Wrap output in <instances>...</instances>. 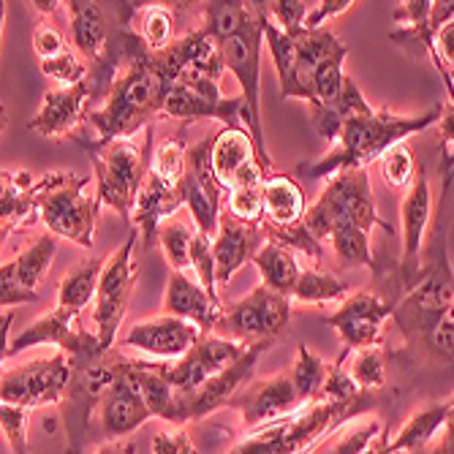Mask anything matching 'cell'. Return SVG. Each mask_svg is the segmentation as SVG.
Listing matches in <instances>:
<instances>
[{
	"instance_id": "6da1fadb",
	"label": "cell",
	"mask_w": 454,
	"mask_h": 454,
	"mask_svg": "<svg viewBox=\"0 0 454 454\" xmlns=\"http://www.w3.org/2000/svg\"><path fill=\"white\" fill-rule=\"evenodd\" d=\"M114 52V79L109 96L98 109L88 114V126L93 137H71L88 142H112L120 137H131L150 126L153 117H160L169 90L175 88L172 76L163 68L160 58L147 50L139 33L122 27L112 38Z\"/></svg>"
},
{
	"instance_id": "7a4b0ae2",
	"label": "cell",
	"mask_w": 454,
	"mask_h": 454,
	"mask_svg": "<svg viewBox=\"0 0 454 454\" xmlns=\"http://www.w3.org/2000/svg\"><path fill=\"white\" fill-rule=\"evenodd\" d=\"M441 114V104L422 114H395L389 109H370L354 114L343 126L333 150L324 153L321 158L302 160L297 167V175L305 180H333L346 172H367L370 163L381 160L392 147L405 145L408 137L438 126Z\"/></svg>"
},
{
	"instance_id": "3957f363",
	"label": "cell",
	"mask_w": 454,
	"mask_h": 454,
	"mask_svg": "<svg viewBox=\"0 0 454 454\" xmlns=\"http://www.w3.org/2000/svg\"><path fill=\"white\" fill-rule=\"evenodd\" d=\"M373 405V395L359 403H338L321 395L297 405L292 414L247 430L226 454H310L321 446V441L346 427L351 419L367 414Z\"/></svg>"
},
{
	"instance_id": "277c9868",
	"label": "cell",
	"mask_w": 454,
	"mask_h": 454,
	"mask_svg": "<svg viewBox=\"0 0 454 454\" xmlns=\"http://www.w3.org/2000/svg\"><path fill=\"white\" fill-rule=\"evenodd\" d=\"M454 300V272L449 264V247H446V226L443 221L435 223L430 247L425 251L422 272L417 283L408 288L405 297L395 308V321L400 333L411 346H422L425 351L435 340V335L449 321Z\"/></svg>"
},
{
	"instance_id": "5b68a950",
	"label": "cell",
	"mask_w": 454,
	"mask_h": 454,
	"mask_svg": "<svg viewBox=\"0 0 454 454\" xmlns=\"http://www.w3.org/2000/svg\"><path fill=\"white\" fill-rule=\"evenodd\" d=\"M90 153L96 172V196L101 207H112L120 218L131 223L137 199L153 169L155 153V129L153 122L131 137H120L112 142H88L74 139Z\"/></svg>"
},
{
	"instance_id": "8992f818",
	"label": "cell",
	"mask_w": 454,
	"mask_h": 454,
	"mask_svg": "<svg viewBox=\"0 0 454 454\" xmlns=\"http://www.w3.org/2000/svg\"><path fill=\"white\" fill-rule=\"evenodd\" d=\"M88 185L90 177H79L74 172H50L35 180L41 223L50 234L71 239L90 251L101 201L98 196H88Z\"/></svg>"
},
{
	"instance_id": "52a82bcc",
	"label": "cell",
	"mask_w": 454,
	"mask_h": 454,
	"mask_svg": "<svg viewBox=\"0 0 454 454\" xmlns=\"http://www.w3.org/2000/svg\"><path fill=\"white\" fill-rule=\"evenodd\" d=\"M308 231L324 242L329 239L335 229H362V231H373L376 226L392 234V226L381 221L379 207H376V196L370 188L367 172H346L333 177L318 199L313 201V207L305 215Z\"/></svg>"
},
{
	"instance_id": "ba28073f",
	"label": "cell",
	"mask_w": 454,
	"mask_h": 454,
	"mask_svg": "<svg viewBox=\"0 0 454 454\" xmlns=\"http://www.w3.org/2000/svg\"><path fill=\"white\" fill-rule=\"evenodd\" d=\"M221 47L223 66L239 85V96L247 106V131H251L259 153L262 169L272 172V158L267 153L264 129H262V47H264V27H262V4H254V17L237 35L226 38Z\"/></svg>"
},
{
	"instance_id": "9c48e42d",
	"label": "cell",
	"mask_w": 454,
	"mask_h": 454,
	"mask_svg": "<svg viewBox=\"0 0 454 454\" xmlns=\"http://www.w3.org/2000/svg\"><path fill=\"white\" fill-rule=\"evenodd\" d=\"M120 359L122 354L114 348L104 354H93V356L71 359V384L60 403L63 419H66V435H68V454L85 451L90 417H93V411H98L104 392L120 376Z\"/></svg>"
},
{
	"instance_id": "30bf717a",
	"label": "cell",
	"mask_w": 454,
	"mask_h": 454,
	"mask_svg": "<svg viewBox=\"0 0 454 454\" xmlns=\"http://www.w3.org/2000/svg\"><path fill=\"white\" fill-rule=\"evenodd\" d=\"M139 231L134 229L126 242H122L117 251H112L104 262L101 283H98V294L93 302V324H96V335L106 351L114 348L117 333L126 318L134 286L139 280V270L134 264V247H137Z\"/></svg>"
},
{
	"instance_id": "8fae6325",
	"label": "cell",
	"mask_w": 454,
	"mask_h": 454,
	"mask_svg": "<svg viewBox=\"0 0 454 454\" xmlns=\"http://www.w3.org/2000/svg\"><path fill=\"white\" fill-rule=\"evenodd\" d=\"M68 384H71V359L66 351H55L52 356L4 367L0 403L22 405L30 411L38 405H60Z\"/></svg>"
},
{
	"instance_id": "7c38bea8",
	"label": "cell",
	"mask_w": 454,
	"mask_h": 454,
	"mask_svg": "<svg viewBox=\"0 0 454 454\" xmlns=\"http://www.w3.org/2000/svg\"><path fill=\"white\" fill-rule=\"evenodd\" d=\"M292 321V300H286L262 283L245 300L229 305L215 326L218 338L237 343L275 340L283 326Z\"/></svg>"
},
{
	"instance_id": "4fadbf2b",
	"label": "cell",
	"mask_w": 454,
	"mask_h": 454,
	"mask_svg": "<svg viewBox=\"0 0 454 454\" xmlns=\"http://www.w3.org/2000/svg\"><path fill=\"white\" fill-rule=\"evenodd\" d=\"M213 142H215V134H207V139H201L196 147L188 150V172L180 188H183L185 207L196 229L215 239L221 218H223L221 213L223 196L229 193L213 172Z\"/></svg>"
},
{
	"instance_id": "5bb4252c",
	"label": "cell",
	"mask_w": 454,
	"mask_h": 454,
	"mask_svg": "<svg viewBox=\"0 0 454 454\" xmlns=\"http://www.w3.org/2000/svg\"><path fill=\"white\" fill-rule=\"evenodd\" d=\"M247 348H251V343H237V340H226L218 335H204L183 359L163 362V370H167L169 384L177 389V395L185 405V400H191L210 379L223 373V370L229 364H234Z\"/></svg>"
},
{
	"instance_id": "9a60e30c",
	"label": "cell",
	"mask_w": 454,
	"mask_h": 454,
	"mask_svg": "<svg viewBox=\"0 0 454 454\" xmlns=\"http://www.w3.org/2000/svg\"><path fill=\"white\" fill-rule=\"evenodd\" d=\"M433 218V191L425 167H419L414 185L405 191L400 221H403V254H400V286L408 288L417 283L425 262V234Z\"/></svg>"
},
{
	"instance_id": "2e32d148",
	"label": "cell",
	"mask_w": 454,
	"mask_h": 454,
	"mask_svg": "<svg viewBox=\"0 0 454 454\" xmlns=\"http://www.w3.org/2000/svg\"><path fill=\"white\" fill-rule=\"evenodd\" d=\"M35 346H55L58 351H66L71 359L106 351L96 333H85V329L76 324V318H71L68 313H63L58 308L30 321L9 343L4 356H14V354H22L25 348H35Z\"/></svg>"
},
{
	"instance_id": "e0dca14e",
	"label": "cell",
	"mask_w": 454,
	"mask_h": 454,
	"mask_svg": "<svg viewBox=\"0 0 454 454\" xmlns=\"http://www.w3.org/2000/svg\"><path fill=\"white\" fill-rule=\"evenodd\" d=\"M395 316V308H389L379 294L373 292H354L340 310L326 316L324 324L338 329L343 340V351H362L370 346H381L384 324Z\"/></svg>"
},
{
	"instance_id": "ac0fdd59",
	"label": "cell",
	"mask_w": 454,
	"mask_h": 454,
	"mask_svg": "<svg viewBox=\"0 0 454 454\" xmlns=\"http://www.w3.org/2000/svg\"><path fill=\"white\" fill-rule=\"evenodd\" d=\"M55 254L58 237L47 231L35 237L33 245H27V251H22L14 262L4 264V270H0V305H4V310L38 300V286L47 278Z\"/></svg>"
},
{
	"instance_id": "d6986e66",
	"label": "cell",
	"mask_w": 454,
	"mask_h": 454,
	"mask_svg": "<svg viewBox=\"0 0 454 454\" xmlns=\"http://www.w3.org/2000/svg\"><path fill=\"white\" fill-rule=\"evenodd\" d=\"M201 338H204V333L196 324L160 313L155 318L134 324L120 346L122 348H137V351L147 354L155 362H177Z\"/></svg>"
},
{
	"instance_id": "ffe728a7",
	"label": "cell",
	"mask_w": 454,
	"mask_h": 454,
	"mask_svg": "<svg viewBox=\"0 0 454 454\" xmlns=\"http://www.w3.org/2000/svg\"><path fill=\"white\" fill-rule=\"evenodd\" d=\"M270 346H272V340H256V343H251V348H247L234 364H229L223 373H218L215 379H210L191 400H185V405H183V425L210 417V414H215L218 408H229V403L247 387V381L254 379L256 364H259L262 354Z\"/></svg>"
},
{
	"instance_id": "44dd1931",
	"label": "cell",
	"mask_w": 454,
	"mask_h": 454,
	"mask_svg": "<svg viewBox=\"0 0 454 454\" xmlns=\"http://www.w3.org/2000/svg\"><path fill=\"white\" fill-rule=\"evenodd\" d=\"M302 405L292 381V373H278L267 381H254L247 384L231 403L229 408H234L237 414L242 417V427L256 430L262 425H270L286 414Z\"/></svg>"
},
{
	"instance_id": "7402d4cb",
	"label": "cell",
	"mask_w": 454,
	"mask_h": 454,
	"mask_svg": "<svg viewBox=\"0 0 454 454\" xmlns=\"http://www.w3.org/2000/svg\"><path fill=\"white\" fill-rule=\"evenodd\" d=\"M126 354L120 359V376L114 379V384L104 392L101 403H98V419L104 427V435L109 441H120L129 438L134 430H139L147 419H153V411L145 403L139 387L131 381L129 370H126Z\"/></svg>"
},
{
	"instance_id": "603a6c76",
	"label": "cell",
	"mask_w": 454,
	"mask_h": 454,
	"mask_svg": "<svg viewBox=\"0 0 454 454\" xmlns=\"http://www.w3.org/2000/svg\"><path fill=\"white\" fill-rule=\"evenodd\" d=\"M270 242L267 226L256 223H242L231 213H223L218 234L213 239V251H215V264H218V288L229 286L231 278L247 264L254 262L256 254Z\"/></svg>"
},
{
	"instance_id": "cb8c5ba5",
	"label": "cell",
	"mask_w": 454,
	"mask_h": 454,
	"mask_svg": "<svg viewBox=\"0 0 454 454\" xmlns=\"http://www.w3.org/2000/svg\"><path fill=\"white\" fill-rule=\"evenodd\" d=\"M160 117L163 120H180V122L218 120L221 129H247V106H245L242 96L207 98V96H201V93L180 85V82L169 90Z\"/></svg>"
},
{
	"instance_id": "d4e9b609",
	"label": "cell",
	"mask_w": 454,
	"mask_h": 454,
	"mask_svg": "<svg viewBox=\"0 0 454 454\" xmlns=\"http://www.w3.org/2000/svg\"><path fill=\"white\" fill-rule=\"evenodd\" d=\"M223 302H215L199 280H193L188 272H172L163 294V313L196 324L204 335H213L215 326L223 316Z\"/></svg>"
},
{
	"instance_id": "484cf974",
	"label": "cell",
	"mask_w": 454,
	"mask_h": 454,
	"mask_svg": "<svg viewBox=\"0 0 454 454\" xmlns=\"http://www.w3.org/2000/svg\"><path fill=\"white\" fill-rule=\"evenodd\" d=\"M180 207H185V199H183V188H175L169 183H163L160 177H155L153 172L147 175L142 193L137 199V207H134V229L142 237V245L150 247L158 242V231L160 226L167 223Z\"/></svg>"
},
{
	"instance_id": "4316f807",
	"label": "cell",
	"mask_w": 454,
	"mask_h": 454,
	"mask_svg": "<svg viewBox=\"0 0 454 454\" xmlns=\"http://www.w3.org/2000/svg\"><path fill=\"white\" fill-rule=\"evenodd\" d=\"M343 50H346V44L329 27L305 30L302 35H297V71H294L292 93H288L286 98H297V101L310 104V98H313L310 96L313 74L318 71V66L326 58H333V55H338Z\"/></svg>"
},
{
	"instance_id": "83f0119b",
	"label": "cell",
	"mask_w": 454,
	"mask_h": 454,
	"mask_svg": "<svg viewBox=\"0 0 454 454\" xmlns=\"http://www.w3.org/2000/svg\"><path fill=\"white\" fill-rule=\"evenodd\" d=\"M264 201V226L272 229H292L305 223L308 201L300 183L288 175H267L262 185Z\"/></svg>"
},
{
	"instance_id": "f1b7e54d",
	"label": "cell",
	"mask_w": 454,
	"mask_h": 454,
	"mask_svg": "<svg viewBox=\"0 0 454 454\" xmlns=\"http://www.w3.org/2000/svg\"><path fill=\"white\" fill-rule=\"evenodd\" d=\"M68 14H71L74 50L85 60L101 63L112 44V33H109L104 9L98 4H88V0H74V4H68Z\"/></svg>"
},
{
	"instance_id": "f546056e",
	"label": "cell",
	"mask_w": 454,
	"mask_h": 454,
	"mask_svg": "<svg viewBox=\"0 0 454 454\" xmlns=\"http://www.w3.org/2000/svg\"><path fill=\"white\" fill-rule=\"evenodd\" d=\"M0 218H4V239L17 229L41 221L38 191L30 175L4 169V193H0Z\"/></svg>"
},
{
	"instance_id": "4dcf8cb0",
	"label": "cell",
	"mask_w": 454,
	"mask_h": 454,
	"mask_svg": "<svg viewBox=\"0 0 454 454\" xmlns=\"http://www.w3.org/2000/svg\"><path fill=\"white\" fill-rule=\"evenodd\" d=\"M259 160L256 153V142L247 129H221L215 131V142H213V172L218 177V183L226 188H231L234 177L247 167V163Z\"/></svg>"
},
{
	"instance_id": "1f68e13d",
	"label": "cell",
	"mask_w": 454,
	"mask_h": 454,
	"mask_svg": "<svg viewBox=\"0 0 454 454\" xmlns=\"http://www.w3.org/2000/svg\"><path fill=\"white\" fill-rule=\"evenodd\" d=\"M104 262L106 259H96V256L76 262L63 275V280L58 286V302H55V308L68 313L71 318H79V313L85 310L96 300V294H98Z\"/></svg>"
},
{
	"instance_id": "d6a6232c",
	"label": "cell",
	"mask_w": 454,
	"mask_h": 454,
	"mask_svg": "<svg viewBox=\"0 0 454 454\" xmlns=\"http://www.w3.org/2000/svg\"><path fill=\"white\" fill-rule=\"evenodd\" d=\"M370 109H373V106H370V104L364 101V96H362V90H359L356 82H354V79H346V88H343V93H340L335 101H326V104L310 106V126H313V131H316L321 139H326V142H333V145H335L346 122H348L354 114H362V112H370Z\"/></svg>"
},
{
	"instance_id": "836d02e7",
	"label": "cell",
	"mask_w": 454,
	"mask_h": 454,
	"mask_svg": "<svg viewBox=\"0 0 454 454\" xmlns=\"http://www.w3.org/2000/svg\"><path fill=\"white\" fill-rule=\"evenodd\" d=\"M254 264L262 275V283L270 288V292H275L286 300L294 297L297 283L305 270V267H300V259L294 251H288V247H283L278 242H267L256 254Z\"/></svg>"
},
{
	"instance_id": "e575fe53",
	"label": "cell",
	"mask_w": 454,
	"mask_h": 454,
	"mask_svg": "<svg viewBox=\"0 0 454 454\" xmlns=\"http://www.w3.org/2000/svg\"><path fill=\"white\" fill-rule=\"evenodd\" d=\"M449 422V403H430L411 414V419L400 427L397 435H392V451L395 454H425L435 433L446 430Z\"/></svg>"
},
{
	"instance_id": "d590c367",
	"label": "cell",
	"mask_w": 454,
	"mask_h": 454,
	"mask_svg": "<svg viewBox=\"0 0 454 454\" xmlns=\"http://www.w3.org/2000/svg\"><path fill=\"white\" fill-rule=\"evenodd\" d=\"M267 172L262 163L254 160L234 177L229 188V213L242 221V223H264V201H262V185H264Z\"/></svg>"
},
{
	"instance_id": "8d00e7d4",
	"label": "cell",
	"mask_w": 454,
	"mask_h": 454,
	"mask_svg": "<svg viewBox=\"0 0 454 454\" xmlns=\"http://www.w3.org/2000/svg\"><path fill=\"white\" fill-rule=\"evenodd\" d=\"M262 27H264V38H267L275 71H278L280 93L286 98L288 93H292L294 71H297V35L286 33L280 25H275V20L267 14V4H262Z\"/></svg>"
},
{
	"instance_id": "74e56055",
	"label": "cell",
	"mask_w": 454,
	"mask_h": 454,
	"mask_svg": "<svg viewBox=\"0 0 454 454\" xmlns=\"http://www.w3.org/2000/svg\"><path fill=\"white\" fill-rule=\"evenodd\" d=\"M254 17V4H204L201 27L207 30L218 44L237 35Z\"/></svg>"
},
{
	"instance_id": "f35d334b",
	"label": "cell",
	"mask_w": 454,
	"mask_h": 454,
	"mask_svg": "<svg viewBox=\"0 0 454 454\" xmlns=\"http://www.w3.org/2000/svg\"><path fill=\"white\" fill-rule=\"evenodd\" d=\"M294 300L310 302V305H326V302H338V300L346 302L348 286L335 272L321 270V267H308V270H302Z\"/></svg>"
},
{
	"instance_id": "ab89813d",
	"label": "cell",
	"mask_w": 454,
	"mask_h": 454,
	"mask_svg": "<svg viewBox=\"0 0 454 454\" xmlns=\"http://www.w3.org/2000/svg\"><path fill=\"white\" fill-rule=\"evenodd\" d=\"M435 71L441 74L443 85H446V104H443V114H441V183H443V193L441 199H446L451 183H454V76L451 71L438 60L433 63Z\"/></svg>"
},
{
	"instance_id": "60d3db41",
	"label": "cell",
	"mask_w": 454,
	"mask_h": 454,
	"mask_svg": "<svg viewBox=\"0 0 454 454\" xmlns=\"http://www.w3.org/2000/svg\"><path fill=\"white\" fill-rule=\"evenodd\" d=\"M329 370H333V364H326L316 351H310L308 346L297 348V359H294V364H292L288 373H292V381H294L300 403L321 397V389H324V381L329 376Z\"/></svg>"
},
{
	"instance_id": "b9f144b4",
	"label": "cell",
	"mask_w": 454,
	"mask_h": 454,
	"mask_svg": "<svg viewBox=\"0 0 454 454\" xmlns=\"http://www.w3.org/2000/svg\"><path fill=\"white\" fill-rule=\"evenodd\" d=\"M196 229H191V223L185 221H167L158 231V242H160V251L167 256L172 272H185L191 270V245H193Z\"/></svg>"
},
{
	"instance_id": "7bdbcfd3",
	"label": "cell",
	"mask_w": 454,
	"mask_h": 454,
	"mask_svg": "<svg viewBox=\"0 0 454 454\" xmlns=\"http://www.w3.org/2000/svg\"><path fill=\"white\" fill-rule=\"evenodd\" d=\"M155 177H160L163 183H169L175 188L183 185L185 172H188V153H185V142L183 137H169L158 142L155 153H153V169Z\"/></svg>"
},
{
	"instance_id": "ee69618b",
	"label": "cell",
	"mask_w": 454,
	"mask_h": 454,
	"mask_svg": "<svg viewBox=\"0 0 454 454\" xmlns=\"http://www.w3.org/2000/svg\"><path fill=\"white\" fill-rule=\"evenodd\" d=\"M348 373L362 392L373 395L376 389H381L387 384V351L381 346H370V348L356 351Z\"/></svg>"
},
{
	"instance_id": "f6af8a7d",
	"label": "cell",
	"mask_w": 454,
	"mask_h": 454,
	"mask_svg": "<svg viewBox=\"0 0 454 454\" xmlns=\"http://www.w3.org/2000/svg\"><path fill=\"white\" fill-rule=\"evenodd\" d=\"M139 35L150 52H163L175 44V17L167 6H147L142 12Z\"/></svg>"
},
{
	"instance_id": "bcb514c9",
	"label": "cell",
	"mask_w": 454,
	"mask_h": 454,
	"mask_svg": "<svg viewBox=\"0 0 454 454\" xmlns=\"http://www.w3.org/2000/svg\"><path fill=\"white\" fill-rule=\"evenodd\" d=\"M191 270L196 275V280L204 286V292H207L215 302H221L218 297V264H215V251H213V237L201 234L196 229V237H193V245H191Z\"/></svg>"
},
{
	"instance_id": "7dc6e473",
	"label": "cell",
	"mask_w": 454,
	"mask_h": 454,
	"mask_svg": "<svg viewBox=\"0 0 454 454\" xmlns=\"http://www.w3.org/2000/svg\"><path fill=\"white\" fill-rule=\"evenodd\" d=\"M381 177L384 183L392 188V191H408L411 185H414V177H417V163H414V155H411V150L405 145H397L392 147L381 160Z\"/></svg>"
},
{
	"instance_id": "c3c4849f",
	"label": "cell",
	"mask_w": 454,
	"mask_h": 454,
	"mask_svg": "<svg viewBox=\"0 0 454 454\" xmlns=\"http://www.w3.org/2000/svg\"><path fill=\"white\" fill-rule=\"evenodd\" d=\"M41 74H44L47 79H52V82H58L60 88H71V85H79V82H85L90 76V68L68 47L58 58L41 60Z\"/></svg>"
},
{
	"instance_id": "681fc988",
	"label": "cell",
	"mask_w": 454,
	"mask_h": 454,
	"mask_svg": "<svg viewBox=\"0 0 454 454\" xmlns=\"http://www.w3.org/2000/svg\"><path fill=\"white\" fill-rule=\"evenodd\" d=\"M0 427L14 454H30L27 446V427H30V408L0 403Z\"/></svg>"
},
{
	"instance_id": "f907efd6",
	"label": "cell",
	"mask_w": 454,
	"mask_h": 454,
	"mask_svg": "<svg viewBox=\"0 0 454 454\" xmlns=\"http://www.w3.org/2000/svg\"><path fill=\"white\" fill-rule=\"evenodd\" d=\"M384 430L387 427L379 419H362L354 427H348L346 433H340L326 454H364L370 449V443H373Z\"/></svg>"
},
{
	"instance_id": "816d5d0a",
	"label": "cell",
	"mask_w": 454,
	"mask_h": 454,
	"mask_svg": "<svg viewBox=\"0 0 454 454\" xmlns=\"http://www.w3.org/2000/svg\"><path fill=\"white\" fill-rule=\"evenodd\" d=\"M267 237H270V242H278V245L288 247V251H294V254H302V256L313 259V264L318 267L321 254H324L321 251V242L308 231L305 223L292 226V229H272V226H267Z\"/></svg>"
},
{
	"instance_id": "f5cc1de1",
	"label": "cell",
	"mask_w": 454,
	"mask_h": 454,
	"mask_svg": "<svg viewBox=\"0 0 454 454\" xmlns=\"http://www.w3.org/2000/svg\"><path fill=\"white\" fill-rule=\"evenodd\" d=\"M310 9H313V4H305V0H272V4H267V14L275 20V25H280L292 35L305 33V20H308Z\"/></svg>"
},
{
	"instance_id": "db71d44e",
	"label": "cell",
	"mask_w": 454,
	"mask_h": 454,
	"mask_svg": "<svg viewBox=\"0 0 454 454\" xmlns=\"http://www.w3.org/2000/svg\"><path fill=\"white\" fill-rule=\"evenodd\" d=\"M153 454H201L191 435L185 433V427L169 425V427H158L153 435Z\"/></svg>"
},
{
	"instance_id": "11a10c76",
	"label": "cell",
	"mask_w": 454,
	"mask_h": 454,
	"mask_svg": "<svg viewBox=\"0 0 454 454\" xmlns=\"http://www.w3.org/2000/svg\"><path fill=\"white\" fill-rule=\"evenodd\" d=\"M33 50L41 60H50V58H58L60 52L68 50L63 33L52 25V22H38V27L33 30Z\"/></svg>"
},
{
	"instance_id": "9f6ffc18",
	"label": "cell",
	"mask_w": 454,
	"mask_h": 454,
	"mask_svg": "<svg viewBox=\"0 0 454 454\" xmlns=\"http://www.w3.org/2000/svg\"><path fill=\"white\" fill-rule=\"evenodd\" d=\"M354 4L351 0H324V4H313L308 20H305V30H321L326 25V20H335L343 12H348Z\"/></svg>"
},
{
	"instance_id": "6f0895ef",
	"label": "cell",
	"mask_w": 454,
	"mask_h": 454,
	"mask_svg": "<svg viewBox=\"0 0 454 454\" xmlns=\"http://www.w3.org/2000/svg\"><path fill=\"white\" fill-rule=\"evenodd\" d=\"M435 55H438V60L449 71H454V22H449V25H443L438 30V35H435Z\"/></svg>"
},
{
	"instance_id": "680465c9",
	"label": "cell",
	"mask_w": 454,
	"mask_h": 454,
	"mask_svg": "<svg viewBox=\"0 0 454 454\" xmlns=\"http://www.w3.org/2000/svg\"><path fill=\"white\" fill-rule=\"evenodd\" d=\"M443 446H446V454H454V397L449 400V422L443 430Z\"/></svg>"
},
{
	"instance_id": "91938a15",
	"label": "cell",
	"mask_w": 454,
	"mask_h": 454,
	"mask_svg": "<svg viewBox=\"0 0 454 454\" xmlns=\"http://www.w3.org/2000/svg\"><path fill=\"white\" fill-rule=\"evenodd\" d=\"M364 454H395V451H392V438H389V433L384 430L373 443H370V449H367Z\"/></svg>"
},
{
	"instance_id": "94428289",
	"label": "cell",
	"mask_w": 454,
	"mask_h": 454,
	"mask_svg": "<svg viewBox=\"0 0 454 454\" xmlns=\"http://www.w3.org/2000/svg\"><path fill=\"white\" fill-rule=\"evenodd\" d=\"M96 454H134V446L131 443H120V441H109Z\"/></svg>"
},
{
	"instance_id": "6125c7cd",
	"label": "cell",
	"mask_w": 454,
	"mask_h": 454,
	"mask_svg": "<svg viewBox=\"0 0 454 454\" xmlns=\"http://www.w3.org/2000/svg\"><path fill=\"white\" fill-rule=\"evenodd\" d=\"M430 454H446V446H443V441H441L435 449H430Z\"/></svg>"
},
{
	"instance_id": "be15d7a7",
	"label": "cell",
	"mask_w": 454,
	"mask_h": 454,
	"mask_svg": "<svg viewBox=\"0 0 454 454\" xmlns=\"http://www.w3.org/2000/svg\"><path fill=\"white\" fill-rule=\"evenodd\" d=\"M449 318L454 321V300H451V310H449Z\"/></svg>"
},
{
	"instance_id": "e7e4bbea",
	"label": "cell",
	"mask_w": 454,
	"mask_h": 454,
	"mask_svg": "<svg viewBox=\"0 0 454 454\" xmlns=\"http://www.w3.org/2000/svg\"><path fill=\"white\" fill-rule=\"evenodd\" d=\"M451 76H454V71H451Z\"/></svg>"
}]
</instances>
